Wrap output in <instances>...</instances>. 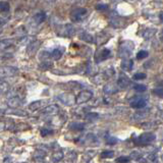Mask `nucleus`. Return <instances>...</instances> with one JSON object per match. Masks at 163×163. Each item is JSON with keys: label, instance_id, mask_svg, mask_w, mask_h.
Instances as JSON below:
<instances>
[{"label": "nucleus", "instance_id": "47", "mask_svg": "<svg viewBox=\"0 0 163 163\" xmlns=\"http://www.w3.org/2000/svg\"><path fill=\"white\" fill-rule=\"evenodd\" d=\"M1 32H2V30H1V29H0V34H1Z\"/></svg>", "mask_w": 163, "mask_h": 163}, {"label": "nucleus", "instance_id": "7", "mask_svg": "<svg viewBox=\"0 0 163 163\" xmlns=\"http://www.w3.org/2000/svg\"><path fill=\"white\" fill-rule=\"evenodd\" d=\"M147 105V100L143 97H135V98L131 101V107L135 108V109H143Z\"/></svg>", "mask_w": 163, "mask_h": 163}, {"label": "nucleus", "instance_id": "23", "mask_svg": "<svg viewBox=\"0 0 163 163\" xmlns=\"http://www.w3.org/2000/svg\"><path fill=\"white\" fill-rule=\"evenodd\" d=\"M7 113H8V114H12V115H17V116H27V115H28V113H27L26 111L21 110V109H17V108H14V109H12V108H11L10 110L7 111Z\"/></svg>", "mask_w": 163, "mask_h": 163}, {"label": "nucleus", "instance_id": "39", "mask_svg": "<svg viewBox=\"0 0 163 163\" xmlns=\"http://www.w3.org/2000/svg\"><path fill=\"white\" fill-rule=\"evenodd\" d=\"M146 77H147L146 73H144V72H137V73H135V75H134L133 79L134 80H137V81H139V80H145Z\"/></svg>", "mask_w": 163, "mask_h": 163}, {"label": "nucleus", "instance_id": "28", "mask_svg": "<svg viewBox=\"0 0 163 163\" xmlns=\"http://www.w3.org/2000/svg\"><path fill=\"white\" fill-rule=\"evenodd\" d=\"M101 158L103 159H108V158H112L114 156V152L111 150H106V151H103V152H101Z\"/></svg>", "mask_w": 163, "mask_h": 163}, {"label": "nucleus", "instance_id": "38", "mask_svg": "<svg viewBox=\"0 0 163 163\" xmlns=\"http://www.w3.org/2000/svg\"><path fill=\"white\" fill-rule=\"evenodd\" d=\"M148 57V52L145 51V50H141V51H139L138 54H137V59H144V58Z\"/></svg>", "mask_w": 163, "mask_h": 163}, {"label": "nucleus", "instance_id": "8", "mask_svg": "<svg viewBox=\"0 0 163 163\" xmlns=\"http://www.w3.org/2000/svg\"><path fill=\"white\" fill-rule=\"evenodd\" d=\"M58 111H59V107H58L56 104H51V105H48L45 108H43V109H42V113L47 114V115H54V114H57Z\"/></svg>", "mask_w": 163, "mask_h": 163}, {"label": "nucleus", "instance_id": "6", "mask_svg": "<svg viewBox=\"0 0 163 163\" xmlns=\"http://www.w3.org/2000/svg\"><path fill=\"white\" fill-rule=\"evenodd\" d=\"M18 73V68L14 67H0V77H13Z\"/></svg>", "mask_w": 163, "mask_h": 163}, {"label": "nucleus", "instance_id": "44", "mask_svg": "<svg viewBox=\"0 0 163 163\" xmlns=\"http://www.w3.org/2000/svg\"><path fill=\"white\" fill-rule=\"evenodd\" d=\"M5 129H6V123L4 121H2V120H0V133L5 131Z\"/></svg>", "mask_w": 163, "mask_h": 163}, {"label": "nucleus", "instance_id": "36", "mask_svg": "<svg viewBox=\"0 0 163 163\" xmlns=\"http://www.w3.org/2000/svg\"><path fill=\"white\" fill-rule=\"evenodd\" d=\"M134 89L137 92H140V93H143V92H145L147 90V87L145 86V85H141V84H137V85H135L134 86Z\"/></svg>", "mask_w": 163, "mask_h": 163}, {"label": "nucleus", "instance_id": "33", "mask_svg": "<svg viewBox=\"0 0 163 163\" xmlns=\"http://www.w3.org/2000/svg\"><path fill=\"white\" fill-rule=\"evenodd\" d=\"M34 39L32 37H28V36H25L24 38L22 39L21 41H19V43H21V45H30L31 43L33 42Z\"/></svg>", "mask_w": 163, "mask_h": 163}, {"label": "nucleus", "instance_id": "35", "mask_svg": "<svg viewBox=\"0 0 163 163\" xmlns=\"http://www.w3.org/2000/svg\"><path fill=\"white\" fill-rule=\"evenodd\" d=\"M77 153L76 152H73V151H71V152H68L67 155V159L68 161H71V162H73V161H76L77 160Z\"/></svg>", "mask_w": 163, "mask_h": 163}, {"label": "nucleus", "instance_id": "24", "mask_svg": "<svg viewBox=\"0 0 163 163\" xmlns=\"http://www.w3.org/2000/svg\"><path fill=\"white\" fill-rule=\"evenodd\" d=\"M80 38L83 41L87 42V43H93V42H94V39H93L92 35H90V34L87 33V32H83V33H82Z\"/></svg>", "mask_w": 163, "mask_h": 163}, {"label": "nucleus", "instance_id": "11", "mask_svg": "<svg viewBox=\"0 0 163 163\" xmlns=\"http://www.w3.org/2000/svg\"><path fill=\"white\" fill-rule=\"evenodd\" d=\"M117 87H118L117 84H112V83L106 84L105 86H104V88H103V92L105 93V94H107V95L115 94V93L118 91Z\"/></svg>", "mask_w": 163, "mask_h": 163}, {"label": "nucleus", "instance_id": "1", "mask_svg": "<svg viewBox=\"0 0 163 163\" xmlns=\"http://www.w3.org/2000/svg\"><path fill=\"white\" fill-rule=\"evenodd\" d=\"M156 139V136L152 133H144L138 136L137 138L134 139V143L138 146H146L149 145Z\"/></svg>", "mask_w": 163, "mask_h": 163}, {"label": "nucleus", "instance_id": "29", "mask_svg": "<svg viewBox=\"0 0 163 163\" xmlns=\"http://www.w3.org/2000/svg\"><path fill=\"white\" fill-rule=\"evenodd\" d=\"M10 5L7 1H0V10L1 11H6V12H9Z\"/></svg>", "mask_w": 163, "mask_h": 163}, {"label": "nucleus", "instance_id": "37", "mask_svg": "<svg viewBox=\"0 0 163 163\" xmlns=\"http://www.w3.org/2000/svg\"><path fill=\"white\" fill-rule=\"evenodd\" d=\"M106 143L107 145H115L116 143H117V140H116V138L112 137V136H107L106 137Z\"/></svg>", "mask_w": 163, "mask_h": 163}, {"label": "nucleus", "instance_id": "5", "mask_svg": "<svg viewBox=\"0 0 163 163\" xmlns=\"http://www.w3.org/2000/svg\"><path fill=\"white\" fill-rule=\"evenodd\" d=\"M134 49V44L131 43V42H123L120 46L119 48V54L121 57H129L131 54V51H133Z\"/></svg>", "mask_w": 163, "mask_h": 163}, {"label": "nucleus", "instance_id": "21", "mask_svg": "<svg viewBox=\"0 0 163 163\" xmlns=\"http://www.w3.org/2000/svg\"><path fill=\"white\" fill-rule=\"evenodd\" d=\"M39 47H40V42H38V41L32 42V43L28 46V53L30 55H32V54H34L39 49Z\"/></svg>", "mask_w": 163, "mask_h": 163}, {"label": "nucleus", "instance_id": "14", "mask_svg": "<svg viewBox=\"0 0 163 163\" xmlns=\"http://www.w3.org/2000/svg\"><path fill=\"white\" fill-rule=\"evenodd\" d=\"M120 67L126 72H130L131 71V68L134 67V61L131 59H123L120 63Z\"/></svg>", "mask_w": 163, "mask_h": 163}, {"label": "nucleus", "instance_id": "10", "mask_svg": "<svg viewBox=\"0 0 163 163\" xmlns=\"http://www.w3.org/2000/svg\"><path fill=\"white\" fill-rule=\"evenodd\" d=\"M111 55V52L109 49H106L104 48L102 50H100V52L97 53L96 55V59H97V62H99V61H104L106 60L108 57Z\"/></svg>", "mask_w": 163, "mask_h": 163}, {"label": "nucleus", "instance_id": "45", "mask_svg": "<svg viewBox=\"0 0 163 163\" xmlns=\"http://www.w3.org/2000/svg\"><path fill=\"white\" fill-rule=\"evenodd\" d=\"M46 2L47 3H52V2H54V1H56V0H45Z\"/></svg>", "mask_w": 163, "mask_h": 163}, {"label": "nucleus", "instance_id": "3", "mask_svg": "<svg viewBox=\"0 0 163 163\" xmlns=\"http://www.w3.org/2000/svg\"><path fill=\"white\" fill-rule=\"evenodd\" d=\"M57 99L65 106H72L76 104V97L71 93H63L57 96Z\"/></svg>", "mask_w": 163, "mask_h": 163}, {"label": "nucleus", "instance_id": "27", "mask_svg": "<svg viewBox=\"0 0 163 163\" xmlns=\"http://www.w3.org/2000/svg\"><path fill=\"white\" fill-rule=\"evenodd\" d=\"M111 25L115 27V28H121L123 26V21L120 17H115V18H112L111 21Z\"/></svg>", "mask_w": 163, "mask_h": 163}, {"label": "nucleus", "instance_id": "20", "mask_svg": "<svg viewBox=\"0 0 163 163\" xmlns=\"http://www.w3.org/2000/svg\"><path fill=\"white\" fill-rule=\"evenodd\" d=\"M63 54V49L62 48H55L54 50H52V52L50 53V57L53 58L54 60H58L60 59L61 56Z\"/></svg>", "mask_w": 163, "mask_h": 163}, {"label": "nucleus", "instance_id": "19", "mask_svg": "<svg viewBox=\"0 0 163 163\" xmlns=\"http://www.w3.org/2000/svg\"><path fill=\"white\" fill-rule=\"evenodd\" d=\"M69 130H72L73 131H84L85 129V125L84 123H82V122H72V123H69Z\"/></svg>", "mask_w": 163, "mask_h": 163}, {"label": "nucleus", "instance_id": "31", "mask_svg": "<svg viewBox=\"0 0 163 163\" xmlns=\"http://www.w3.org/2000/svg\"><path fill=\"white\" fill-rule=\"evenodd\" d=\"M54 133V131L51 130V129H48V127H43V129H41L40 131V134L42 137H47V136H50Z\"/></svg>", "mask_w": 163, "mask_h": 163}, {"label": "nucleus", "instance_id": "40", "mask_svg": "<svg viewBox=\"0 0 163 163\" xmlns=\"http://www.w3.org/2000/svg\"><path fill=\"white\" fill-rule=\"evenodd\" d=\"M131 161V157L127 156H120L116 159V162L117 163H129Z\"/></svg>", "mask_w": 163, "mask_h": 163}, {"label": "nucleus", "instance_id": "9", "mask_svg": "<svg viewBox=\"0 0 163 163\" xmlns=\"http://www.w3.org/2000/svg\"><path fill=\"white\" fill-rule=\"evenodd\" d=\"M131 85V80L126 75H120L117 80V86L120 89H126Z\"/></svg>", "mask_w": 163, "mask_h": 163}, {"label": "nucleus", "instance_id": "12", "mask_svg": "<svg viewBox=\"0 0 163 163\" xmlns=\"http://www.w3.org/2000/svg\"><path fill=\"white\" fill-rule=\"evenodd\" d=\"M22 100L18 98V97H12V98L8 99V101H7V105H8V107L12 108V109H14V108H18L22 106Z\"/></svg>", "mask_w": 163, "mask_h": 163}, {"label": "nucleus", "instance_id": "22", "mask_svg": "<svg viewBox=\"0 0 163 163\" xmlns=\"http://www.w3.org/2000/svg\"><path fill=\"white\" fill-rule=\"evenodd\" d=\"M9 84L5 81L0 80V94H6L9 91Z\"/></svg>", "mask_w": 163, "mask_h": 163}, {"label": "nucleus", "instance_id": "15", "mask_svg": "<svg viewBox=\"0 0 163 163\" xmlns=\"http://www.w3.org/2000/svg\"><path fill=\"white\" fill-rule=\"evenodd\" d=\"M73 33V28L71 25H65L62 27V31H59L58 34L60 36H72Z\"/></svg>", "mask_w": 163, "mask_h": 163}, {"label": "nucleus", "instance_id": "32", "mask_svg": "<svg viewBox=\"0 0 163 163\" xmlns=\"http://www.w3.org/2000/svg\"><path fill=\"white\" fill-rule=\"evenodd\" d=\"M155 32H156V31H155L154 29H147L143 32V37L146 38V39L151 38L155 34Z\"/></svg>", "mask_w": 163, "mask_h": 163}, {"label": "nucleus", "instance_id": "16", "mask_svg": "<svg viewBox=\"0 0 163 163\" xmlns=\"http://www.w3.org/2000/svg\"><path fill=\"white\" fill-rule=\"evenodd\" d=\"M13 42L14 40H12V39H3V40H0V51L9 48L13 44Z\"/></svg>", "mask_w": 163, "mask_h": 163}, {"label": "nucleus", "instance_id": "17", "mask_svg": "<svg viewBox=\"0 0 163 163\" xmlns=\"http://www.w3.org/2000/svg\"><path fill=\"white\" fill-rule=\"evenodd\" d=\"M63 157H64L63 152H62V151H60V150H58V151H55V152L52 153V155H51V160L54 163H57V162H59V161L62 160Z\"/></svg>", "mask_w": 163, "mask_h": 163}, {"label": "nucleus", "instance_id": "34", "mask_svg": "<svg viewBox=\"0 0 163 163\" xmlns=\"http://www.w3.org/2000/svg\"><path fill=\"white\" fill-rule=\"evenodd\" d=\"M34 158H36V159H42V158H44L46 156V152L43 150H37L36 152L34 153Z\"/></svg>", "mask_w": 163, "mask_h": 163}, {"label": "nucleus", "instance_id": "42", "mask_svg": "<svg viewBox=\"0 0 163 163\" xmlns=\"http://www.w3.org/2000/svg\"><path fill=\"white\" fill-rule=\"evenodd\" d=\"M96 9L99 10V11H105L108 9V5L107 4H102V3H100V4H97L96 5Z\"/></svg>", "mask_w": 163, "mask_h": 163}, {"label": "nucleus", "instance_id": "18", "mask_svg": "<svg viewBox=\"0 0 163 163\" xmlns=\"http://www.w3.org/2000/svg\"><path fill=\"white\" fill-rule=\"evenodd\" d=\"M45 18H46V14H45V12L42 11V12H38V13H36L34 15L33 21L36 25H40L45 21Z\"/></svg>", "mask_w": 163, "mask_h": 163}, {"label": "nucleus", "instance_id": "26", "mask_svg": "<svg viewBox=\"0 0 163 163\" xmlns=\"http://www.w3.org/2000/svg\"><path fill=\"white\" fill-rule=\"evenodd\" d=\"M8 21H9V13L6 12V11H2L0 13V26L6 24Z\"/></svg>", "mask_w": 163, "mask_h": 163}, {"label": "nucleus", "instance_id": "43", "mask_svg": "<svg viewBox=\"0 0 163 163\" xmlns=\"http://www.w3.org/2000/svg\"><path fill=\"white\" fill-rule=\"evenodd\" d=\"M50 67H52V63L51 62H48V61H45V62L40 64V68L41 69H44V71H45V69L50 68Z\"/></svg>", "mask_w": 163, "mask_h": 163}, {"label": "nucleus", "instance_id": "13", "mask_svg": "<svg viewBox=\"0 0 163 163\" xmlns=\"http://www.w3.org/2000/svg\"><path fill=\"white\" fill-rule=\"evenodd\" d=\"M44 104H45V101H44V100H37V101H34V102L30 103L29 109H30L31 111L39 110V109H41V108L44 106Z\"/></svg>", "mask_w": 163, "mask_h": 163}, {"label": "nucleus", "instance_id": "2", "mask_svg": "<svg viewBox=\"0 0 163 163\" xmlns=\"http://www.w3.org/2000/svg\"><path fill=\"white\" fill-rule=\"evenodd\" d=\"M87 15H88V9L79 7V8L73 9L71 12V18L72 22H79L83 21V19H85V17H86Z\"/></svg>", "mask_w": 163, "mask_h": 163}, {"label": "nucleus", "instance_id": "41", "mask_svg": "<svg viewBox=\"0 0 163 163\" xmlns=\"http://www.w3.org/2000/svg\"><path fill=\"white\" fill-rule=\"evenodd\" d=\"M153 94L156 95L157 97H160V98H163V88L154 89V90H153Z\"/></svg>", "mask_w": 163, "mask_h": 163}, {"label": "nucleus", "instance_id": "46", "mask_svg": "<svg viewBox=\"0 0 163 163\" xmlns=\"http://www.w3.org/2000/svg\"><path fill=\"white\" fill-rule=\"evenodd\" d=\"M159 17H160V21L163 22V13H161L160 15H159Z\"/></svg>", "mask_w": 163, "mask_h": 163}, {"label": "nucleus", "instance_id": "30", "mask_svg": "<svg viewBox=\"0 0 163 163\" xmlns=\"http://www.w3.org/2000/svg\"><path fill=\"white\" fill-rule=\"evenodd\" d=\"M85 118L88 120H95L99 118V114L96 113V112H88V113L85 115Z\"/></svg>", "mask_w": 163, "mask_h": 163}, {"label": "nucleus", "instance_id": "4", "mask_svg": "<svg viewBox=\"0 0 163 163\" xmlns=\"http://www.w3.org/2000/svg\"><path fill=\"white\" fill-rule=\"evenodd\" d=\"M93 98V93L89 90H84L81 91L77 96L76 97V104H84L87 103L88 101H90Z\"/></svg>", "mask_w": 163, "mask_h": 163}, {"label": "nucleus", "instance_id": "25", "mask_svg": "<svg viewBox=\"0 0 163 163\" xmlns=\"http://www.w3.org/2000/svg\"><path fill=\"white\" fill-rule=\"evenodd\" d=\"M147 163H158V156L156 153H150L145 157Z\"/></svg>", "mask_w": 163, "mask_h": 163}]
</instances>
